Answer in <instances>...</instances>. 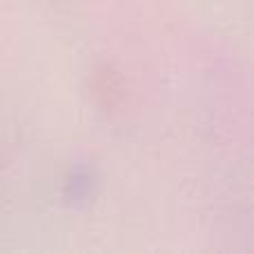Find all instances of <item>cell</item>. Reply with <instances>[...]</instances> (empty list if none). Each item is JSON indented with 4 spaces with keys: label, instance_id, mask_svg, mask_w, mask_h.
Returning a JSON list of instances; mask_svg holds the SVG:
<instances>
[]
</instances>
